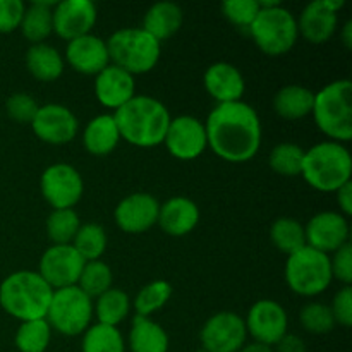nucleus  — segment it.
Listing matches in <instances>:
<instances>
[{
  "instance_id": "nucleus-1",
  "label": "nucleus",
  "mask_w": 352,
  "mask_h": 352,
  "mask_svg": "<svg viewBox=\"0 0 352 352\" xmlns=\"http://www.w3.org/2000/svg\"><path fill=\"white\" fill-rule=\"evenodd\" d=\"M208 146L222 160L243 164L261 146V122L256 110L241 102L219 103L205 124Z\"/></svg>"
},
{
  "instance_id": "nucleus-2",
  "label": "nucleus",
  "mask_w": 352,
  "mask_h": 352,
  "mask_svg": "<svg viewBox=\"0 0 352 352\" xmlns=\"http://www.w3.org/2000/svg\"><path fill=\"white\" fill-rule=\"evenodd\" d=\"M113 120L120 140L140 148H153L164 143L170 124V113L160 100L134 95L126 105L116 110Z\"/></svg>"
},
{
  "instance_id": "nucleus-3",
  "label": "nucleus",
  "mask_w": 352,
  "mask_h": 352,
  "mask_svg": "<svg viewBox=\"0 0 352 352\" xmlns=\"http://www.w3.org/2000/svg\"><path fill=\"white\" fill-rule=\"evenodd\" d=\"M52 296L54 289L36 272H14L0 284V306L21 322L47 318Z\"/></svg>"
},
{
  "instance_id": "nucleus-4",
  "label": "nucleus",
  "mask_w": 352,
  "mask_h": 352,
  "mask_svg": "<svg viewBox=\"0 0 352 352\" xmlns=\"http://www.w3.org/2000/svg\"><path fill=\"white\" fill-rule=\"evenodd\" d=\"M352 158L347 148L336 141H323L305 151L301 175L311 188L336 192L351 181Z\"/></svg>"
},
{
  "instance_id": "nucleus-5",
  "label": "nucleus",
  "mask_w": 352,
  "mask_h": 352,
  "mask_svg": "<svg viewBox=\"0 0 352 352\" xmlns=\"http://www.w3.org/2000/svg\"><path fill=\"white\" fill-rule=\"evenodd\" d=\"M318 129L336 143L352 138V82L339 79L315 93L311 110Z\"/></svg>"
},
{
  "instance_id": "nucleus-6",
  "label": "nucleus",
  "mask_w": 352,
  "mask_h": 352,
  "mask_svg": "<svg viewBox=\"0 0 352 352\" xmlns=\"http://www.w3.org/2000/svg\"><path fill=\"white\" fill-rule=\"evenodd\" d=\"M110 60L113 65L134 74L150 72L160 58V43L143 28H124L107 40Z\"/></svg>"
},
{
  "instance_id": "nucleus-7",
  "label": "nucleus",
  "mask_w": 352,
  "mask_h": 352,
  "mask_svg": "<svg viewBox=\"0 0 352 352\" xmlns=\"http://www.w3.org/2000/svg\"><path fill=\"white\" fill-rule=\"evenodd\" d=\"M248 33L263 54L278 57L287 54L298 41V19L282 6L260 9Z\"/></svg>"
},
{
  "instance_id": "nucleus-8",
  "label": "nucleus",
  "mask_w": 352,
  "mask_h": 352,
  "mask_svg": "<svg viewBox=\"0 0 352 352\" xmlns=\"http://www.w3.org/2000/svg\"><path fill=\"white\" fill-rule=\"evenodd\" d=\"M329 254L306 246L291 254L285 263V280L292 292L305 298L318 296L332 282Z\"/></svg>"
},
{
  "instance_id": "nucleus-9",
  "label": "nucleus",
  "mask_w": 352,
  "mask_h": 352,
  "mask_svg": "<svg viewBox=\"0 0 352 352\" xmlns=\"http://www.w3.org/2000/svg\"><path fill=\"white\" fill-rule=\"evenodd\" d=\"M91 315V299L78 285H72L54 291L45 320L50 329L57 330L62 336L74 337L89 329Z\"/></svg>"
},
{
  "instance_id": "nucleus-10",
  "label": "nucleus",
  "mask_w": 352,
  "mask_h": 352,
  "mask_svg": "<svg viewBox=\"0 0 352 352\" xmlns=\"http://www.w3.org/2000/svg\"><path fill=\"white\" fill-rule=\"evenodd\" d=\"M40 188L43 198L54 210L72 208L85 191L81 174L69 164L50 165L41 175Z\"/></svg>"
},
{
  "instance_id": "nucleus-11",
  "label": "nucleus",
  "mask_w": 352,
  "mask_h": 352,
  "mask_svg": "<svg viewBox=\"0 0 352 352\" xmlns=\"http://www.w3.org/2000/svg\"><path fill=\"white\" fill-rule=\"evenodd\" d=\"M86 261L79 256L72 244H54L40 260V272L45 282L54 291L78 285Z\"/></svg>"
},
{
  "instance_id": "nucleus-12",
  "label": "nucleus",
  "mask_w": 352,
  "mask_h": 352,
  "mask_svg": "<svg viewBox=\"0 0 352 352\" xmlns=\"http://www.w3.org/2000/svg\"><path fill=\"white\" fill-rule=\"evenodd\" d=\"M246 325L239 315L222 311L203 325L199 339L206 352H239L246 342Z\"/></svg>"
},
{
  "instance_id": "nucleus-13",
  "label": "nucleus",
  "mask_w": 352,
  "mask_h": 352,
  "mask_svg": "<svg viewBox=\"0 0 352 352\" xmlns=\"http://www.w3.org/2000/svg\"><path fill=\"white\" fill-rule=\"evenodd\" d=\"M164 143L172 157L179 160H195L208 146L205 124L191 116L170 119Z\"/></svg>"
},
{
  "instance_id": "nucleus-14",
  "label": "nucleus",
  "mask_w": 352,
  "mask_h": 352,
  "mask_svg": "<svg viewBox=\"0 0 352 352\" xmlns=\"http://www.w3.org/2000/svg\"><path fill=\"white\" fill-rule=\"evenodd\" d=\"M244 325L254 342L272 347L287 333V313L278 302L272 299H261L251 306Z\"/></svg>"
},
{
  "instance_id": "nucleus-15",
  "label": "nucleus",
  "mask_w": 352,
  "mask_h": 352,
  "mask_svg": "<svg viewBox=\"0 0 352 352\" xmlns=\"http://www.w3.org/2000/svg\"><path fill=\"white\" fill-rule=\"evenodd\" d=\"M79 122L74 113L64 105L48 103L38 109L31 129L48 144H65L72 141L78 134Z\"/></svg>"
},
{
  "instance_id": "nucleus-16",
  "label": "nucleus",
  "mask_w": 352,
  "mask_h": 352,
  "mask_svg": "<svg viewBox=\"0 0 352 352\" xmlns=\"http://www.w3.org/2000/svg\"><path fill=\"white\" fill-rule=\"evenodd\" d=\"M306 246L320 253H336L339 248L349 243L347 219L336 212H322L313 217L305 229Z\"/></svg>"
},
{
  "instance_id": "nucleus-17",
  "label": "nucleus",
  "mask_w": 352,
  "mask_h": 352,
  "mask_svg": "<svg viewBox=\"0 0 352 352\" xmlns=\"http://www.w3.org/2000/svg\"><path fill=\"white\" fill-rule=\"evenodd\" d=\"M342 6V0H315L308 3L299 16V33L313 45L329 41L337 30V12Z\"/></svg>"
},
{
  "instance_id": "nucleus-18",
  "label": "nucleus",
  "mask_w": 352,
  "mask_h": 352,
  "mask_svg": "<svg viewBox=\"0 0 352 352\" xmlns=\"http://www.w3.org/2000/svg\"><path fill=\"white\" fill-rule=\"evenodd\" d=\"M96 23V7L89 0H64L54 7V31L72 41L91 33Z\"/></svg>"
},
{
  "instance_id": "nucleus-19",
  "label": "nucleus",
  "mask_w": 352,
  "mask_h": 352,
  "mask_svg": "<svg viewBox=\"0 0 352 352\" xmlns=\"http://www.w3.org/2000/svg\"><path fill=\"white\" fill-rule=\"evenodd\" d=\"M160 205L148 192H134L117 205L116 223L129 234L146 232L157 223Z\"/></svg>"
},
{
  "instance_id": "nucleus-20",
  "label": "nucleus",
  "mask_w": 352,
  "mask_h": 352,
  "mask_svg": "<svg viewBox=\"0 0 352 352\" xmlns=\"http://www.w3.org/2000/svg\"><path fill=\"white\" fill-rule=\"evenodd\" d=\"M65 58L74 71L86 76H96L110 62L107 41L91 33L69 41Z\"/></svg>"
},
{
  "instance_id": "nucleus-21",
  "label": "nucleus",
  "mask_w": 352,
  "mask_h": 352,
  "mask_svg": "<svg viewBox=\"0 0 352 352\" xmlns=\"http://www.w3.org/2000/svg\"><path fill=\"white\" fill-rule=\"evenodd\" d=\"M134 76L117 65L109 64L96 74L95 95L98 102L107 109H120L134 96Z\"/></svg>"
},
{
  "instance_id": "nucleus-22",
  "label": "nucleus",
  "mask_w": 352,
  "mask_h": 352,
  "mask_svg": "<svg viewBox=\"0 0 352 352\" xmlns=\"http://www.w3.org/2000/svg\"><path fill=\"white\" fill-rule=\"evenodd\" d=\"M206 91L219 103L241 102L244 95V78L239 69L227 62H217L206 69L203 76Z\"/></svg>"
},
{
  "instance_id": "nucleus-23",
  "label": "nucleus",
  "mask_w": 352,
  "mask_h": 352,
  "mask_svg": "<svg viewBox=\"0 0 352 352\" xmlns=\"http://www.w3.org/2000/svg\"><path fill=\"white\" fill-rule=\"evenodd\" d=\"M199 222V208L195 201L182 196H175L165 201L158 212L157 223L168 236L182 237L191 232Z\"/></svg>"
},
{
  "instance_id": "nucleus-24",
  "label": "nucleus",
  "mask_w": 352,
  "mask_h": 352,
  "mask_svg": "<svg viewBox=\"0 0 352 352\" xmlns=\"http://www.w3.org/2000/svg\"><path fill=\"white\" fill-rule=\"evenodd\" d=\"M184 14L181 7L174 2H158L146 10L143 19V30L150 36L160 41L174 36L182 26Z\"/></svg>"
},
{
  "instance_id": "nucleus-25",
  "label": "nucleus",
  "mask_w": 352,
  "mask_h": 352,
  "mask_svg": "<svg viewBox=\"0 0 352 352\" xmlns=\"http://www.w3.org/2000/svg\"><path fill=\"white\" fill-rule=\"evenodd\" d=\"M120 141L119 129L116 126L113 116H98L91 119L86 126L85 134H82V143L85 148L91 155L96 157H105L112 153Z\"/></svg>"
},
{
  "instance_id": "nucleus-26",
  "label": "nucleus",
  "mask_w": 352,
  "mask_h": 352,
  "mask_svg": "<svg viewBox=\"0 0 352 352\" xmlns=\"http://www.w3.org/2000/svg\"><path fill=\"white\" fill-rule=\"evenodd\" d=\"M315 103V93L299 85H289L274 96V110L287 120H298L309 116Z\"/></svg>"
},
{
  "instance_id": "nucleus-27",
  "label": "nucleus",
  "mask_w": 352,
  "mask_h": 352,
  "mask_svg": "<svg viewBox=\"0 0 352 352\" xmlns=\"http://www.w3.org/2000/svg\"><path fill=\"white\" fill-rule=\"evenodd\" d=\"M26 67L38 81L52 82L60 78L64 72V60L54 47L47 43H36L31 45L30 50L26 52Z\"/></svg>"
},
{
  "instance_id": "nucleus-28",
  "label": "nucleus",
  "mask_w": 352,
  "mask_h": 352,
  "mask_svg": "<svg viewBox=\"0 0 352 352\" xmlns=\"http://www.w3.org/2000/svg\"><path fill=\"white\" fill-rule=\"evenodd\" d=\"M129 346L133 352H167L168 336L153 320L136 315L129 333Z\"/></svg>"
},
{
  "instance_id": "nucleus-29",
  "label": "nucleus",
  "mask_w": 352,
  "mask_h": 352,
  "mask_svg": "<svg viewBox=\"0 0 352 352\" xmlns=\"http://www.w3.org/2000/svg\"><path fill=\"white\" fill-rule=\"evenodd\" d=\"M57 2H33L24 10L21 31L33 45L41 43L54 31V7Z\"/></svg>"
},
{
  "instance_id": "nucleus-30",
  "label": "nucleus",
  "mask_w": 352,
  "mask_h": 352,
  "mask_svg": "<svg viewBox=\"0 0 352 352\" xmlns=\"http://www.w3.org/2000/svg\"><path fill=\"white\" fill-rule=\"evenodd\" d=\"M270 239L278 251L289 256L306 248L305 227L298 220L289 219V217H282L272 223Z\"/></svg>"
},
{
  "instance_id": "nucleus-31",
  "label": "nucleus",
  "mask_w": 352,
  "mask_h": 352,
  "mask_svg": "<svg viewBox=\"0 0 352 352\" xmlns=\"http://www.w3.org/2000/svg\"><path fill=\"white\" fill-rule=\"evenodd\" d=\"M96 299V318L102 325L117 327L129 315V296L120 289H109Z\"/></svg>"
},
{
  "instance_id": "nucleus-32",
  "label": "nucleus",
  "mask_w": 352,
  "mask_h": 352,
  "mask_svg": "<svg viewBox=\"0 0 352 352\" xmlns=\"http://www.w3.org/2000/svg\"><path fill=\"white\" fill-rule=\"evenodd\" d=\"M72 248L85 261H98L107 250V234L98 223H85L72 239Z\"/></svg>"
},
{
  "instance_id": "nucleus-33",
  "label": "nucleus",
  "mask_w": 352,
  "mask_h": 352,
  "mask_svg": "<svg viewBox=\"0 0 352 352\" xmlns=\"http://www.w3.org/2000/svg\"><path fill=\"white\" fill-rule=\"evenodd\" d=\"M124 339L116 327L96 325L89 327L82 337V352H124Z\"/></svg>"
},
{
  "instance_id": "nucleus-34",
  "label": "nucleus",
  "mask_w": 352,
  "mask_h": 352,
  "mask_svg": "<svg viewBox=\"0 0 352 352\" xmlns=\"http://www.w3.org/2000/svg\"><path fill=\"white\" fill-rule=\"evenodd\" d=\"M50 325L47 320L23 322L16 333V347L19 352H45L50 344Z\"/></svg>"
},
{
  "instance_id": "nucleus-35",
  "label": "nucleus",
  "mask_w": 352,
  "mask_h": 352,
  "mask_svg": "<svg viewBox=\"0 0 352 352\" xmlns=\"http://www.w3.org/2000/svg\"><path fill=\"white\" fill-rule=\"evenodd\" d=\"M78 287L91 298H100L103 292L112 289V270L103 261H86L82 267Z\"/></svg>"
},
{
  "instance_id": "nucleus-36",
  "label": "nucleus",
  "mask_w": 352,
  "mask_h": 352,
  "mask_svg": "<svg viewBox=\"0 0 352 352\" xmlns=\"http://www.w3.org/2000/svg\"><path fill=\"white\" fill-rule=\"evenodd\" d=\"M79 227V215L72 208L54 210L47 219L48 239L54 244H71Z\"/></svg>"
},
{
  "instance_id": "nucleus-37",
  "label": "nucleus",
  "mask_w": 352,
  "mask_h": 352,
  "mask_svg": "<svg viewBox=\"0 0 352 352\" xmlns=\"http://www.w3.org/2000/svg\"><path fill=\"white\" fill-rule=\"evenodd\" d=\"M270 167L277 174L285 177L301 175L302 162H305V150L294 143H280L272 150Z\"/></svg>"
},
{
  "instance_id": "nucleus-38",
  "label": "nucleus",
  "mask_w": 352,
  "mask_h": 352,
  "mask_svg": "<svg viewBox=\"0 0 352 352\" xmlns=\"http://www.w3.org/2000/svg\"><path fill=\"white\" fill-rule=\"evenodd\" d=\"M172 296V285L165 280H155L151 284L144 285L140 292H138L136 299H134V309L136 315L140 316H150L151 313L158 311L167 305V301Z\"/></svg>"
},
{
  "instance_id": "nucleus-39",
  "label": "nucleus",
  "mask_w": 352,
  "mask_h": 352,
  "mask_svg": "<svg viewBox=\"0 0 352 352\" xmlns=\"http://www.w3.org/2000/svg\"><path fill=\"white\" fill-rule=\"evenodd\" d=\"M302 329L311 333H329L336 327L332 309L330 306L320 305V302H309L299 313Z\"/></svg>"
},
{
  "instance_id": "nucleus-40",
  "label": "nucleus",
  "mask_w": 352,
  "mask_h": 352,
  "mask_svg": "<svg viewBox=\"0 0 352 352\" xmlns=\"http://www.w3.org/2000/svg\"><path fill=\"white\" fill-rule=\"evenodd\" d=\"M260 12L258 0H226L222 3V14L227 21L239 30H250Z\"/></svg>"
},
{
  "instance_id": "nucleus-41",
  "label": "nucleus",
  "mask_w": 352,
  "mask_h": 352,
  "mask_svg": "<svg viewBox=\"0 0 352 352\" xmlns=\"http://www.w3.org/2000/svg\"><path fill=\"white\" fill-rule=\"evenodd\" d=\"M7 113L12 120L19 124H31L33 122L34 116H36L40 105L36 103V100L33 96H30L28 93H14L9 96L6 103Z\"/></svg>"
},
{
  "instance_id": "nucleus-42",
  "label": "nucleus",
  "mask_w": 352,
  "mask_h": 352,
  "mask_svg": "<svg viewBox=\"0 0 352 352\" xmlns=\"http://www.w3.org/2000/svg\"><path fill=\"white\" fill-rule=\"evenodd\" d=\"M24 3L21 0H0V33H12L21 26L24 16Z\"/></svg>"
},
{
  "instance_id": "nucleus-43",
  "label": "nucleus",
  "mask_w": 352,
  "mask_h": 352,
  "mask_svg": "<svg viewBox=\"0 0 352 352\" xmlns=\"http://www.w3.org/2000/svg\"><path fill=\"white\" fill-rule=\"evenodd\" d=\"M330 268H332V277L342 282L344 285H351L352 282V246L351 243L344 244L342 248L333 253L330 260Z\"/></svg>"
},
{
  "instance_id": "nucleus-44",
  "label": "nucleus",
  "mask_w": 352,
  "mask_h": 352,
  "mask_svg": "<svg viewBox=\"0 0 352 352\" xmlns=\"http://www.w3.org/2000/svg\"><path fill=\"white\" fill-rule=\"evenodd\" d=\"M332 315L336 323L342 327L352 325V289L351 285H344L336 294L332 302Z\"/></svg>"
},
{
  "instance_id": "nucleus-45",
  "label": "nucleus",
  "mask_w": 352,
  "mask_h": 352,
  "mask_svg": "<svg viewBox=\"0 0 352 352\" xmlns=\"http://www.w3.org/2000/svg\"><path fill=\"white\" fill-rule=\"evenodd\" d=\"M275 346H277V352H306L305 340L291 333H285Z\"/></svg>"
},
{
  "instance_id": "nucleus-46",
  "label": "nucleus",
  "mask_w": 352,
  "mask_h": 352,
  "mask_svg": "<svg viewBox=\"0 0 352 352\" xmlns=\"http://www.w3.org/2000/svg\"><path fill=\"white\" fill-rule=\"evenodd\" d=\"M337 201H339L340 210H342L344 217H349L352 213V184L351 181L344 184L342 188L337 189Z\"/></svg>"
},
{
  "instance_id": "nucleus-47",
  "label": "nucleus",
  "mask_w": 352,
  "mask_h": 352,
  "mask_svg": "<svg viewBox=\"0 0 352 352\" xmlns=\"http://www.w3.org/2000/svg\"><path fill=\"white\" fill-rule=\"evenodd\" d=\"M239 352H274V351H272V347L265 346V344L253 342V344H248V346H243V349Z\"/></svg>"
},
{
  "instance_id": "nucleus-48",
  "label": "nucleus",
  "mask_w": 352,
  "mask_h": 352,
  "mask_svg": "<svg viewBox=\"0 0 352 352\" xmlns=\"http://www.w3.org/2000/svg\"><path fill=\"white\" fill-rule=\"evenodd\" d=\"M342 41L347 48L352 47V23L347 21L346 26L342 28Z\"/></svg>"
},
{
  "instance_id": "nucleus-49",
  "label": "nucleus",
  "mask_w": 352,
  "mask_h": 352,
  "mask_svg": "<svg viewBox=\"0 0 352 352\" xmlns=\"http://www.w3.org/2000/svg\"><path fill=\"white\" fill-rule=\"evenodd\" d=\"M196 352H206L205 349H199V351H196Z\"/></svg>"
}]
</instances>
